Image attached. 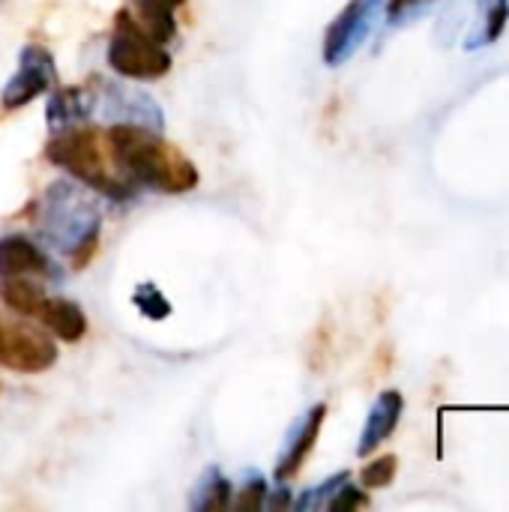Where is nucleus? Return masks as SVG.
<instances>
[{
	"instance_id": "6e6552de",
	"label": "nucleus",
	"mask_w": 509,
	"mask_h": 512,
	"mask_svg": "<svg viewBox=\"0 0 509 512\" xmlns=\"http://www.w3.org/2000/svg\"><path fill=\"white\" fill-rule=\"evenodd\" d=\"M57 81V69H54V54L45 45H24L21 57H18V69L12 72V78L6 81L3 93H0V105L3 108H21L27 102H33L39 93L51 90Z\"/></svg>"
},
{
	"instance_id": "0eeeda50",
	"label": "nucleus",
	"mask_w": 509,
	"mask_h": 512,
	"mask_svg": "<svg viewBox=\"0 0 509 512\" xmlns=\"http://www.w3.org/2000/svg\"><path fill=\"white\" fill-rule=\"evenodd\" d=\"M381 12H384V0H351L327 27L324 63L327 66L348 63L360 51V45L369 39V33L375 30Z\"/></svg>"
},
{
	"instance_id": "4be33fe9",
	"label": "nucleus",
	"mask_w": 509,
	"mask_h": 512,
	"mask_svg": "<svg viewBox=\"0 0 509 512\" xmlns=\"http://www.w3.org/2000/svg\"><path fill=\"white\" fill-rule=\"evenodd\" d=\"M426 3H432V0H390L387 12H390L393 21H402L405 15H411L414 9H420V6H426Z\"/></svg>"
},
{
	"instance_id": "f3484780",
	"label": "nucleus",
	"mask_w": 509,
	"mask_h": 512,
	"mask_svg": "<svg viewBox=\"0 0 509 512\" xmlns=\"http://www.w3.org/2000/svg\"><path fill=\"white\" fill-rule=\"evenodd\" d=\"M396 471H399V459L381 456L360 471V483H363V489H384L396 480Z\"/></svg>"
},
{
	"instance_id": "a211bd4d",
	"label": "nucleus",
	"mask_w": 509,
	"mask_h": 512,
	"mask_svg": "<svg viewBox=\"0 0 509 512\" xmlns=\"http://www.w3.org/2000/svg\"><path fill=\"white\" fill-rule=\"evenodd\" d=\"M135 306H138V312L144 315V318H150V321H159V318H165L168 312H171V303L162 297V291L156 288V285H141L138 291H135Z\"/></svg>"
},
{
	"instance_id": "ddd939ff",
	"label": "nucleus",
	"mask_w": 509,
	"mask_h": 512,
	"mask_svg": "<svg viewBox=\"0 0 509 512\" xmlns=\"http://www.w3.org/2000/svg\"><path fill=\"white\" fill-rule=\"evenodd\" d=\"M402 411H405V399L399 390H384L369 417H366V426H363V435H360V444H357V456H372L399 426L402 420Z\"/></svg>"
},
{
	"instance_id": "4468645a",
	"label": "nucleus",
	"mask_w": 509,
	"mask_h": 512,
	"mask_svg": "<svg viewBox=\"0 0 509 512\" xmlns=\"http://www.w3.org/2000/svg\"><path fill=\"white\" fill-rule=\"evenodd\" d=\"M135 3V9H138V24L156 39V42H168V39H174V30H177V24H174V12L186 3V0H132Z\"/></svg>"
},
{
	"instance_id": "423d86ee",
	"label": "nucleus",
	"mask_w": 509,
	"mask_h": 512,
	"mask_svg": "<svg viewBox=\"0 0 509 512\" xmlns=\"http://www.w3.org/2000/svg\"><path fill=\"white\" fill-rule=\"evenodd\" d=\"M57 363L54 339L27 324V318H12L0 312V366L18 375H42Z\"/></svg>"
},
{
	"instance_id": "dca6fc26",
	"label": "nucleus",
	"mask_w": 509,
	"mask_h": 512,
	"mask_svg": "<svg viewBox=\"0 0 509 512\" xmlns=\"http://www.w3.org/2000/svg\"><path fill=\"white\" fill-rule=\"evenodd\" d=\"M231 504V483L225 480V474L219 468H210L201 483L195 486V495H192V510L213 512L225 510Z\"/></svg>"
},
{
	"instance_id": "20e7f679",
	"label": "nucleus",
	"mask_w": 509,
	"mask_h": 512,
	"mask_svg": "<svg viewBox=\"0 0 509 512\" xmlns=\"http://www.w3.org/2000/svg\"><path fill=\"white\" fill-rule=\"evenodd\" d=\"M0 300L15 315L27 321H39L42 330L57 336L66 345H75L87 333V315L78 303L66 297L45 294L39 279H0Z\"/></svg>"
},
{
	"instance_id": "f03ea898",
	"label": "nucleus",
	"mask_w": 509,
	"mask_h": 512,
	"mask_svg": "<svg viewBox=\"0 0 509 512\" xmlns=\"http://www.w3.org/2000/svg\"><path fill=\"white\" fill-rule=\"evenodd\" d=\"M99 207L75 183L57 180L36 201V228L42 240L72 258V270H84L99 252Z\"/></svg>"
},
{
	"instance_id": "9d476101",
	"label": "nucleus",
	"mask_w": 509,
	"mask_h": 512,
	"mask_svg": "<svg viewBox=\"0 0 509 512\" xmlns=\"http://www.w3.org/2000/svg\"><path fill=\"white\" fill-rule=\"evenodd\" d=\"M39 279V282H60V267L51 255L36 246L24 234H3L0 237V279Z\"/></svg>"
},
{
	"instance_id": "39448f33",
	"label": "nucleus",
	"mask_w": 509,
	"mask_h": 512,
	"mask_svg": "<svg viewBox=\"0 0 509 512\" xmlns=\"http://www.w3.org/2000/svg\"><path fill=\"white\" fill-rule=\"evenodd\" d=\"M105 57L120 78H132V81H156L171 72V54L126 9H120L114 18Z\"/></svg>"
},
{
	"instance_id": "aec40b11",
	"label": "nucleus",
	"mask_w": 509,
	"mask_h": 512,
	"mask_svg": "<svg viewBox=\"0 0 509 512\" xmlns=\"http://www.w3.org/2000/svg\"><path fill=\"white\" fill-rule=\"evenodd\" d=\"M264 504H267V483H264L261 477H252V480L240 489L237 510L258 512V510H264Z\"/></svg>"
},
{
	"instance_id": "f8f14e48",
	"label": "nucleus",
	"mask_w": 509,
	"mask_h": 512,
	"mask_svg": "<svg viewBox=\"0 0 509 512\" xmlns=\"http://www.w3.org/2000/svg\"><path fill=\"white\" fill-rule=\"evenodd\" d=\"M96 111V84H75V87H57L45 105L48 129H66L87 123Z\"/></svg>"
},
{
	"instance_id": "2eb2a0df",
	"label": "nucleus",
	"mask_w": 509,
	"mask_h": 512,
	"mask_svg": "<svg viewBox=\"0 0 509 512\" xmlns=\"http://www.w3.org/2000/svg\"><path fill=\"white\" fill-rule=\"evenodd\" d=\"M507 15L509 0H480V21L471 30V36L465 39V48L474 51V48H483V45L495 42L504 33Z\"/></svg>"
},
{
	"instance_id": "6ab92c4d",
	"label": "nucleus",
	"mask_w": 509,
	"mask_h": 512,
	"mask_svg": "<svg viewBox=\"0 0 509 512\" xmlns=\"http://www.w3.org/2000/svg\"><path fill=\"white\" fill-rule=\"evenodd\" d=\"M342 483H348V471H342V474H336V477L324 480L321 486H315V489L303 492V495H300V501H297V510L306 512V510H318V507H324V504L336 495V489H339Z\"/></svg>"
},
{
	"instance_id": "f257e3e1",
	"label": "nucleus",
	"mask_w": 509,
	"mask_h": 512,
	"mask_svg": "<svg viewBox=\"0 0 509 512\" xmlns=\"http://www.w3.org/2000/svg\"><path fill=\"white\" fill-rule=\"evenodd\" d=\"M111 153L120 171L135 183L162 195H183L198 186V168L165 141L159 132L135 123H114L108 129Z\"/></svg>"
},
{
	"instance_id": "1a4fd4ad",
	"label": "nucleus",
	"mask_w": 509,
	"mask_h": 512,
	"mask_svg": "<svg viewBox=\"0 0 509 512\" xmlns=\"http://www.w3.org/2000/svg\"><path fill=\"white\" fill-rule=\"evenodd\" d=\"M96 105L114 123H135V126H147L153 132L165 129V117H162V108L156 105V99H150L147 93H141L135 87H126L120 81L99 78L96 81Z\"/></svg>"
},
{
	"instance_id": "412c9836",
	"label": "nucleus",
	"mask_w": 509,
	"mask_h": 512,
	"mask_svg": "<svg viewBox=\"0 0 509 512\" xmlns=\"http://www.w3.org/2000/svg\"><path fill=\"white\" fill-rule=\"evenodd\" d=\"M369 501H366V495L360 492V489H354L351 483H342L339 489H336V495L327 501V507L333 512H348V510H360V507H366Z\"/></svg>"
},
{
	"instance_id": "9b49d317",
	"label": "nucleus",
	"mask_w": 509,
	"mask_h": 512,
	"mask_svg": "<svg viewBox=\"0 0 509 512\" xmlns=\"http://www.w3.org/2000/svg\"><path fill=\"white\" fill-rule=\"evenodd\" d=\"M324 417H327V405H315L288 435V444L276 462V480L279 483H288L291 477L300 474V468L306 465V459L312 456L315 444H318V435H321V426H324Z\"/></svg>"
},
{
	"instance_id": "7ed1b4c3",
	"label": "nucleus",
	"mask_w": 509,
	"mask_h": 512,
	"mask_svg": "<svg viewBox=\"0 0 509 512\" xmlns=\"http://www.w3.org/2000/svg\"><path fill=\"white\" fill-rule=\"evenodd\" d=\"M45 159L111 201H129L138 192V186L120 171L108 135L87 123L57 129L54 138L45 144Z\"/></svg>"
}]
</instances>
